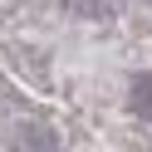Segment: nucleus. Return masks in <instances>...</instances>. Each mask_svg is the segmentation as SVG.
Here are the masks:
<instances>
[{
	"instance_id": "f257e3e1",
	"label": "nucleus",
	"mask_w": 152,
	"mask_h": 152,
	"mask_svg": "<svg viewBox=\"0 0 152 152\" xmlns=\"http://www.w3.org/2000/svg\"><path fill=\"white\" fill-rule=\"evenodd\" d=\"M137 103H142V113L152 118V74H147V79H137Z\"/></svg>"
}]
</instances>
